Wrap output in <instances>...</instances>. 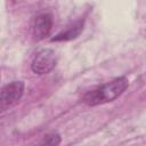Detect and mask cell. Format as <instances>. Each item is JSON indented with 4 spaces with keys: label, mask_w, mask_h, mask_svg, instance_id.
Masks as SVG:
<instances>
[{
    "label": "cell",
    "mask_w": 146,
    "mask_h": 146,
    "mask_svg": "<svg viewBox=\"0 0 146 146\" xmlns=\"http://www.w3.org/2000/svg\"><path fill=\"white\" fill-rule=\"evenodd\" d=\"M128 84L129 82L125 76L116 78L111 82H107L88 91L83 96V102L89 106H96L99 104L113 102L123 94V91L128 88Z\"/></svg>",
    "instance_id": "6da1fadb"
},
{
    "label": "cell",
    "mask_w": 146,
    "mask_h": 146,
    "mask_svg": "<svg viewBox=\"0 0 146 146\" xmlns=\"http://www.w3.org/2000/svg\"><path fill=\"white\" fill-rule=\"evenodd\" d=\"M24 94V83L23 81H13L6 84L1 89L0 94V108L1 112H5L14 107L22 98Z\"/></svg>",
    "instance_id": "7a4b0ae2"
},
{
    "label": "cell",
    "mask_w": 146,
    "mask_h": 146,
    "mask_svg": "<svg viewBox=\"0 0 146 146\" xmlns=\"http://www.w3.org/2000/svg\"><path fill=\"white\" fill-rule=\"evenodd\" d=\"M57 63V56L56 52L51 49H43L38 52V55L34 57L31 68L35 74H47L49 73Z\"/></svg>",
    "instance_id": "3957f363"
},
{
    "label": "cell",
    "mask_w": 146,
    "mask_h": 146,
    "mask_svg": "<svg viewBox=\"0 0 146 146\" xmlns=\"http://www.w3.org/2000/svg\"><path fill=\"white\" fill-rule=\"evenodd\" d=\"M52 29V17L50 14L43 13L35 17L33 23V36L35 40L40 41L47 38Z\"/></svg>",
    "instance_id": "277c9868"
},
{
    "label": "cell",
    "mask_w": 146,
    "mask_h": 146,
    "mask_svg": "<svg viewBox=\"0 0 146 146\" xmlns=\"http://www.w3.org/2000/svg\"><path fill=\"white\" fill-rule=\"evenodd\" d=\"M83 29V21L79 19L71 25H68L65 30H63L60 33H58L55 38L51 39V41H68L72 39H75L76 36L80 35Z\"/></svg>",
    "instance_id": "5b68a950"
},
{
    "label": "cell",
    "mask_w": 146,
    "mask_h": 146,
    "mask_svg": "<svg viewBox=\"0 0 146 146\" xmlns=\"http://www.w3.org/2000/svg\"><path fill=\"white\" fill-rule=\"evenodd\" d=\"M60 143V137L58 133H50V135H47L44 136L43 140L41 141V144L43 145H51V146H55V145H58Z\"/></svg>",
    "instance_id": "8992f818"
}]
</instances>
